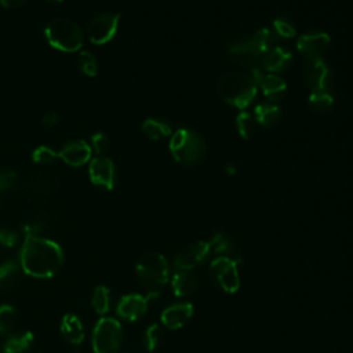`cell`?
I'll return each mask as SVG.
<instances>
[{"label":"cell","instance_id":"6da1fadb","mask_svg":"<svg viewBox=\"0 0 353 353\" xmlns=\"http://www.w3.org/2000/svg\"><path fill=\"white\" fill-rule=\"evenodd\" d=\"M63 263L62 248L52 240L26 236L21 248L23 272L36 279L52 277Z\"/></svg>","mask_w":353,"mask_h":353},{"label":"cell","instance_id":"7a4b0ae2","mask_svg":"<svg viewBox=\"0 0 353 353\" xmlns=\"http://www.w3.org/2000/svg\"><path fill=\"white\" fill-rule=\"evenodd\" d=\"M218 92L229 105L244 109L254 101L256 95V85L250 74L230 72L219 79Z\"/></svg>","mask_w":353,"mask_h":353},{"label":"cell","instance_id":"3957f363","mask_svg":"<svg viewBox=\"0 0 353 353\" xmlns=\"http://www.w3.org/2000/svg\"><path fill=\"white\" fill-rule=\"evenodd\" d=\"M170 152L174 160L182 165H196L205 154L204 139L192 130L178 128L170 139Z\"/></svg>","mask_w":353,"mask_h":353},{"label":"cell","instance_id":"277c9868","mask_svg":"<svg viewBox=\"0 0 353 353\" xmlns=\"http://www.w3.org/2000/svg\"><path fill=\"white\" fill-rule=\"evenodd\" d=\"M47 41L62 52H76L83 47L84 36L80 26L69 18H54L44 29Z\"/></svg>","mask_w":353,"mask_h":353},{"label":"cell","instance_id":"5b68a950","mask_svg":"<svg viewBox=\"0 0 353 353\" xmlns=\"http://www.w3.org/2000/svg\"><path fill=\"white\" fill-rule=\"evenodd\" d=\"M138 280L148 288L161 287L168 281V262L160 252H145L139 256L135 266Z\"/></svg>","mask_w":353,"mask_h":353},{"label":"cell","instance_id":"8992f818","mask_svg":"<svg viewBox=\"0 0 353 353\" xmlns=\"http://www.w3.org/2000/svg\"><path fill=\"white\" fill-rule=\"evenodd\" d=\"M123 342V327L112 319H101L92 331L94 353H116Z\"/></svg>","mask_w":353,"mask_h":353},{"label":"cell","instance_id":"52a82bcc","mask_svg":"<svg viewBox=\"0 0 353 353\" xmlns=\"http://www.w3.org/2000/svg\"><path fill=\"white\" fill-rule=\"evenodd\" d=\"M214 284L223 292L233 294L240 288V276L237 262L226 256H216L208 269Z\"/></svg>","mask_w":353,"mask_h":353},{"label":"cell","instance_id":"ba28073f","mask_svg":"<svg viewBox=\"0 0 353 353\" xmlns=\"http://www.w3.org/2000/svg\"><path fill=\"white\" fill-rule=\"evenodd\" d=\"M120 14L105 12L97 15L87 26V36L92 44L102 46L109 43L117 33Z\"/></svg>","mask_w":353,"mask_h":353},{"label":"cell","instance_id":"9c48e42d","mask_svg":"<svg viewBox=\"0 0 353 353\" xmlns=\"http://www.w3.org/2000/svg\"><path fill=\"white\" fill-rule=\"evenodd\" d=\"M303 77L312 92L330 91L332 74L323 58H307L303 65Z\"/></svg>","mask_w":353,"mask_h":353},{"label":"cell","instance_id":"30bf717a","mask_svg":"<svg viewBox=\"0 0 353 353\" xmlns=\"http://www.w3.org/2000/svg\"><path fill=\"white\" fill-rule=\"evenodd\" d=\"M228 55L229 59L240 66L244 68H254L259 62L262 54L255 47L251 36L239 37L228 43Z\"/></svg>","mask_w":353,"mask_h":353},{"label":"cell","instance_id":"8fae6325","mask_svg":"<svg viewBox=\"0 0 353 353\" xmlns=\"http://www.w3.org/2000/svg\"><path fill=\"white\" fill-rule=\"evenodd\" d=\"M211 252L208 241H196L183 247L174 258V266L178 270H190L199 266Z\"/></svg>","mask_w":353,"mask_h":353},{"label":"cell","instance_id":"7c38bea8","mask_svg":"<svg viewBox=\"0 0 353 353\" xmlns=\"http://www.w3.org/2000/svg\"><path fill=\"white\" fill-rule=\"evenodd\" d=\"M154 296H159V292H150L146 296L139 294L124 295L117 305V314L124 320L137 321L146 313L148 303Z\"/></svg>","mask_w":353,"mask_h":353},{"label":"cell","instance_id":"4fadbf2b","mask_svg":"<svg viewBox=\"0 0 353 353\" xmlns=\"http://www.w3.org/2000/svg\"><path fill=\"white\" fill-rule=\"evenodd\" d=\"M88 174L94 185L108 190L113 189L114 181H116V171H114V164L109 157L98 156L92 159L90 161Z\"/></svg>","mask_w":353,"mask_h":353},{"label":"cell","instance_id":"5bb4252c","mask_svg":"<svg viewBox=\"0 0 353 353\" xmlns=\"http://www.w3.org/2000/svg\"><path fill=\"white\" fill-rule=\"evenodd\" d=\"M330 43L331 39L327 33H305L298 37L296 48L306 58H321V55L325 54L330 48Z\"/></svg>","mask_w":353,"mask_h":353},{"label":"cell","instance_id":"9a60e30c","mask_svg":"<svg viewBox=\"0 0 353 353\" xmlns=\"http://www.w3.org/2000/svg\"><path fill=\"white\" fill-rule=\"evenodd\" d=\"M91 146L85 141L76 139L68 142L58 152V157L72 167H80L88 163V160L91 159Z\"/></svg>","mask_w":353,"mask_h":353},{"label":"cell","instance_id":"2e32d148","mask_svg":"<svg viewBox=\"0 0 353 353\" xmlns=\"http://www.w3.org/2000/svg\"><path fill=\"white\" fill-rule=\"evenodd\" d=\"M193 316V305L183 302L165 307L161 313V323L168 330L182 328Z\"/></svg>","mask_w":353,"mask_h":353},{"label":"cell","instance_id":"e0dca14e","mask_svg":"<svg viewBox=\"0 0 353 353\" xmlns=\"http://www.w3.org/2000/svg\"><path fill=\"white\" fill-rule=\"evenodd\" d=\"M261 63L265 70L279 73L290 68L292 63V54L283 47H274L261 57Z\"/></svg>","mask_w":353,"mask_h":353},{"label":"cell","instance_id":"ac0fdd59","mask_svg":"<svg viewBox=\"0 0 353 353\" xmlns=\"http://www.w3.org/2000/svg\"><path fill=\"white\" fill-rule=\"evenodd\" d=\"M258 87L262 90L266 99L269 102H273V103H277L279 101H281L283 97L285 95V91H287L285 81L281 77H279L277 74H273V73L265 74Z\"/></svg>","mask_w":353,"mask_h":353},{"label":"cell","instance_id":"d6986e66","mask_svg":"<svg viewBox=\"0 0 353 353\" xmlns=\"http://www.w3.org/2000/svg\"><path fill=\"white\" fill-rule=\"evenodd\" d=\"M61 335L62 338L72 343L79 345L84 339V327L81 320L74 314H65L61 321Z\"/></svg>","mask_w":353,"mask_h":353},{"label":"cell","instance_id":"ffe728a7","mask_svg":"<svg viewBox=\"0 0 353 353\" xmlns=\"http://www.w3.org/2000/svg\"><path fill=\"white\" fill-rule=\"evenodd\" d=\"M33 334L30 331H14L3 343V353H28L33 346Z\"/></svg>","mask_w":353,"mask_h":353},{"label":"cell","instance_id":"44dd1931","mask_svg":"<svg viewBox=\"0 0 353 353\" xmlns=\"http://www.w3.org/2000/svg\"><path fill=\"white\" fill-rule=\"evenodd\" d=\"M171 285L174 294L179 298H183L192 295L197 290L199 279L189 270H179L174 274Z\"/></svg>","mask_w":353,"mask_h":353},{"label":"cell","instance_id":"7402d4cb","mask_svg":"<svg viewBox=\"0 0 353 353\" xmlns=\"http://www.w3.org/2000/svg\"><path fill=\"white\" fill-rule=\"evenodd\" d=\"M255 120L262 125V127H273L281 116V110L277 106V103L269 102V101H263L259 102L255 109Z\"/></svg>","mask_w":353,"mask_h":353},{"label":"cell","instance_id":"603a6c76","mask_svg":"<svg viewBox=\"0 0 353 353\" xmlns=\"http://www.w3.org/2000/svg\"><path fill=\"white\" fill-rule=\"evenodd\" d=\"M309 109L320 116L328 114L334 108V97L331 91H316L309 97Z\"/></svg>","mask_w":353,"mask_h":353},{"label":"cell","instance_id":"cb8c5ba5","mask_svg":"<svg viewBox=\"0 0 353 353\" xmlns=\"http://www.w3.org/2000/svg\"><path fill=\"white\" fill-rule=\"evenodd\" d=\"M142 132L149 139L157 141L171 135L172 127L167 120H163V119H146L142 124Z\"/></svg>","mask_w":353,"mask_h":353},{"label":"cell","instance_id":"d4e9b609","mask_svg":"<svg viewBox=\"0 0 353 353\" xmlns=\"http://www.w3.org/2000/svg\"><path fill=\"white\" fill-rule=\"evenodd\" d=\"M210 245H211V250H214L215 252L219 254V256H226V258H230L233 259L234 262H240V254L236 248V245L225 236H222L221 233H216L211 241H208Z\"/></svg>","mask_w":353,"mask_h":353},{"label":"cell","instance_id":"484cf974","mask_svg":"<svg viewBox=\"0 0 353 353\" xmlns=\"http://www.w3.org/2000/svg\"><path fill=\"white\" fill-rule=\"evenodd\" d=\"M251 40L254 41V44L259 50V52L263 55L265 52H268L269 50L276 47L279 37L272 28H262L251 34Z\"/></svg>","mask_w":353,"mask_h":353},{"label":"cell","instance_id":"4316f807","mask_svg":"<svg viewBox=\"0 0 353 353\" xmlns=\"http://www.w3.org/2000/svg\"><path fill=\"white\" fill-rule=\"evenodd\" d=\"M19 279V269L12 262H6L0 266V294L11 291Z\"/></svg>","mask_w":353,"mask_h":353},{"label":"cell","instance_id":"83f0119b","mask_svg":"<svg viewBox=\"0 0 353 353\" xmlns=\"http://www.w3.org/2000/svg\"><path fill=\"white\" fill-rule=\"evenodd\" d=\"M91 305L98 314H105L110 309V290L105 285L95 287L91 298Z\"/></svg>","mask_w":353,"mask_h":353},{"label":"cell","instance_id":"f1b7e54d","mask_svg":"<svg viewBox=\"0 0 353 353\" xmlns=\"http://www.w3.org/2000/svg\"><path fill=\"white\" fill-rule=\"evenodd\" d=\"M161 341H163V330H161V327L159 324L149 325L146 328L145 334H143V338H142L143 347L148 352H154L161 345Z\"/></svg>","mask_w":353,"mask_h":353},{"label":"cell","instance_id":"f546056e","mask_svg":"<svg viewBox=\"0 0 353 353\" xmlns=\"http://www.w3.org/2000/svg\"><path fill=\"white\" fill-rule=\"evenodd\" d=\"M236 127L243 139H250L255 130V119L248 112H241L236 117Z\"/></svg>","mask_w":353,"mask_h":353},{"label":"cell","instance_id":"4dcf8cb0","mask_svg":"<svg viewBox=\"0 0 353 353\" xmlns=\"http://www.w3.org/2000/svg\"><path fill=\"white\" fill-rule=\"evenodd\" d=\"M79 68L80 70L88 76V77H94L98 72V62L97 58L94 57V54H91L90 51H81L79 54Z\"/></svg>","mask_w":353,"mask_h":353},{"label":"cell","instance_id":"1f68e13d","mask_svg":"<svg viewBox=\"0 0 353 353\" xmlns=\"http://www.w3.org/2000/svg\"><path fill=\"white\" fill-rule=\"evenodd\" d=\"M17 321V310L11 305H0V334L8 332Z\"/></svg>","mask_w":353,"mask_h":353},{"label":"cell","instance_id":"d6a6232c","mask_svg":"<svg viewBox=\"0 0 353 353\" xmlns=\"http://www.w3.org/2000/svg\"><path fill=\"white\" fill-rule=\"evenodd\" d=\"M274 33L277 34V37H283V39H291L295 36V25L292 23L291 19L280 17L276 18L273 21V28Z\"/></svg>","mask_w":353,"mask_h":353},{"label":"cell","instance_id":"836d02e7","mask_svg":"<svg viewBox=\"0 0 353 353\" xmlns=\"http://www.w3.org/2000/svg\"><path fill=\"white\" fill-rule=\"evenodd\" d=\"M32 159L34 163L41 164V165H50L52 164L57 159H58V152L52 150L48 146H39L37 149H34V152L32 153Z\"/></svg>","mask_w":353,"mask_h":353},{"label":"cell","instance_id":"e575fe53","mask_svg":"<svg viewBox=\"0 0 353 353\" xmlns=\"http://www.w3.org/2000/svg\"><path fill=\"white\" fill-rule=\"evenodd\" d=\"M91 143H92V148L95 150V153H98L99 156H102L103 153L108 152L109 146H110V142H109V138L106 134L103 132H95L91 138Z\"/></svg>","mask_w":353,"mask_h":353},{"label":"cell","instance_id":"d590c367","mask_svg":"<svg viewBox=\"0 0 353 353\" xmlns=\"http://www.w3.org/2000/svg\"><path fill=\"white\" fill-rule=\"evenodd\" d=\"M19 234L11 229H0V245L6 248H12L18 244Z\"/></svg>","mask_w":353,"mask_h":353},{"label":"cell","instance_id":"8d00e7d4","mask_svg":"<svg viewBox=\"0 0 353 353\" xmlns=\"http://www.w3.org/2000/svg\"><path fill=\"white\" fill-rule=\"evenodd\" d=\"M17 182V174L7 168H0V190L12 188Z\"/></svg>","mask_w":353,"mask_h":353},{"label":"cell","instance_id":"74e56055","mask_svg":"<svg viewBox=\"0 0 353 353\" xmlns=\"http://www.w3.org/2000/svg\"><path fill=\"white\" fill-rule=\"evenodd\" d=\"M58 120H59L58 113L50 112V113H47V114L43 117V124L47 125V127H52V125H55V124L58 123Z\"/></svg>","mask_w":353,"mask_h":353},{"label":"cell","instance_id":"f35d334b","mask_svg":"<svg viewBox=\"0 0 353 353\" xmlns=\"http://www.w3.org/2000/svg\"><path fill=\"white\" fill-rule=\"evenodd\" d=\"M0 3L6 8H17V7H21L25 3H28V0H0Z\"/></svg>","mask_w":353,"mask_h":353},{"label":"cell","instance_id":"ab89813d","mask_svg":"<svg viewBox=\"0 0 353 353\" xmlns=\"http://www.w3.org/2000/svg\"><path fill=\"white\" fill-rule=\"evenodd\" d=\"M48 1H51V3H59V1H62V0H48Z\"/></svg>","mask_w":353,"mask_h":353},{"label":"cell","instance_id":"60d3db41","mask_svg":"<svg viewBox=\"0 0 353 353\" xmlns=\"http://www.w3.org/2000/svg\"><path fill=\"white\" fill-rule=\"evenodd\" d=\"M73 353H81V352H80V350H74Z\"/></svg>","mask_w":353,"mask_h":353}]
</instances>
